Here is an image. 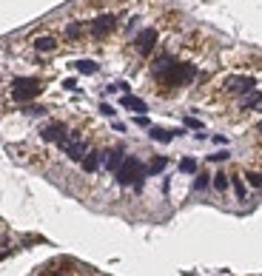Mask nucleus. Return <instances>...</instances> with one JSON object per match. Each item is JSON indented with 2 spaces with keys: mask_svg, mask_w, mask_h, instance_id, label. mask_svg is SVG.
<instances>
[{
  "mask_svg": "<svg viewBox=\"0 0 262 276\" xmlns=\"http://www.w3.org/2000/svg\"><path fill=\"white\" fill-rule=\"evenodd\" d=\"M43 92H46V83L37 80V77H14V80H11V86H9V97L17 105L34 103V100H37Z\"/></svg>",
  "mask_w": 262,
  "mask_h": 276,
  "instance_id": "obj_1",
  "label": "nucleus"
},
{
  "mask_svg": "<svg viewBox=\"0 0 262 276\" xmlns=\"http://www.w3.org/2000/svg\"><path fill=\"white\" fill-rule=\"evenodd\" d=\"M120 105H123V108H128V111H134V117L148 114V103L143 100V97H134L131 92H125L123 97H120Z\"/></svg>",
  "mask_w": 262,
  "mask_h": 276,
  "instance_id": "obj_2",
  "label": "nucleus"
}]
</instances>
